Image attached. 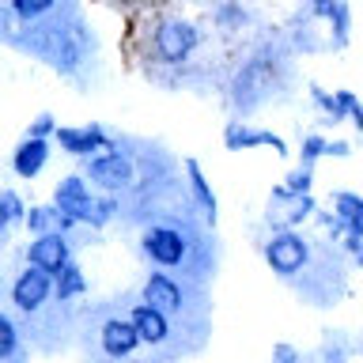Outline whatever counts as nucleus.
<instances>
[{
	"label": "nucleus",
	"mask_w": 363,
	"mask_h": 363,
	"mask_svg": "<svg viewBox=\"0 0 363 363\" xmlns=\"http://www.w3.org/2000/svg\"><path fill=\"white\" fill-rule=\"evenodd\" d=\"M280 72H284V61L277 53H269V50L254 53L231 79V106L250 113V110H257L261 102H269L272 91L280 87Z\"/></svg>",
	"instance_id": "obj_2"
},
{
	"label": "nucleus",
	"mask_w": 363,
	"mask_h": 363,
	"mask_svg": "<svg viewBox=\"0 0 363 363\" xmlns=\"http://www.w3.org/2000/svg\"><path fill=\"white\" fill-rule=\"evenodd\" d=\"M53 140L61 144V152L72 155V159H91V155L106 152V147L113 144L110 133L102 129V125H95V121L91 125H61Z\"/></svg>",
	"instance_id": "obj_11"
},
{
	"label": "nucleus",
	"mask_w": 363,
	"mask_h": 363,
	"mask_svg": "<svg viewBox=\"0 0 363 363\" xmlns=\"http://www.w3.org/2000/svg\"><path fill=\"white\" fill-rule=\"evenodd\" d=\"M197 250H201V238L189 223H178V220H159V223H147L144 235H140V254L152 261L155 269H186L193 280L208 277L201 265H197Z\"/></svg>",
	"instance_id": "obj_1"
},
{
	"label": "nucleus",
	"mask_w": 363,
	"mask_h": 363,
	"mask_svg": "<svg viewBox=\"0 0 363 363\" xmlns=\"http://www.w3.org/2000/svg\"><path fill=\"white\" fill-rule=\"evenodd\" d=\"M223 144L231 147V152H250V147H272V155H288V144H284V136L269 133V129H257V125L250 121H231L223 129Z\"/></svg>",
	"instance_id": "obj_12"
},
{
	"label": "nucleus",
	"mask_w": 363,
	"mask_h": 363,
	"mask_svg": "<svg viewBox=\"0 0 363 363\" xmlns=\"http://www.w3.org/2000/svg\"><path fill=\"white\" fill-rule=\"evenodd\" d=\"M182 170H186V186H189V201L193 208H197V216L204 223H216V212H220V204H216V193L208 186V178H204V170L197 159H186L182 163Z\"/></svg>",
	"instance_id": "obj_15"
},
{
	"label": "nucleus",
	"mask_w": 363,
	"mask_h": 363,
	"mask_svg": "<svg viewBox=\"0 0 363 363\" xmlns=\"http://www.w3.org/2000/svg\"><path fill=\"white\" fill-rule=\"evenodd\" d=\"M99 348L106 359H129L136 345H144L140 340V329L133 325V318H121V314H110L99 322Z\"/></svg>",
	"instance_id": "obj_9"
},
{
	"label": "nucleus",
	"mask_w": 363,
	"mask_h": 363,
	"mask_svg": "<svg viewBox=\"0 0 363 363\" xmlns=\"http://www.w3.org/2000/svg\"><path fill=\"white\" fill-rule=\"evenodd\" d=\"M311 99L318 102V106H322V113L329 121H345V118H352V110L359 106L356 102V95H352V91H333V95H329V91H322V87H311Z\"/></svg>",
	"instance_id": "obj_17"
},
{
	"label": "nucleus",
	"mask_w": 363,
	"mask_h": 363,
	"mask_svg": "<svg viewBox=\"0 0 363 363\" xmlns=\"http://www.w3.org/2000/svg\"><path fill=\"white\" fill-rule=\"evenodd\" d=\"M201 45V30L193 27L189 19L182 16H167L155 23V34H152V57L155 65H167V68H178L186 65Z\"/></svg>",
	"instance_id": "obj_3"
},
{
	"label": "nucleus",
	"mask_w": 363,
	"mask_h": 363,
	"mask_svg": "<svg viewBox=\"0 0 363 363\" xmlns=\"http://www.w3.org/2000/svg\"><path fill=\"white\" fill-rule=\"evenodd\" d=\"M84 291H87V280H84V272H79L76 261L57 272V303H68V299H76V295H84Z\"/></svg>",
	"instance_id": "obj_20"
},
{
	"label": "nucleus",
	"mask_w": 363,
	"mask_h": 363,
	"mask_svg": "<svg viewBox=\"0 0 363 363\" xmlns=\"http://www.w3.org/2000/svg\"><path fill=\"white\" fill-rule=\"evenodd\" d=\"M27 212H30V208L23 204V197H19L16 189H4V193H0V238H4V242L11 238V231H16L19 223H27Z\"/></svg>",
	"instance_id": "obj_18"
},
{
	"label": "nucleus",
	"mask_w": 363,
	"mask_h": 363,
	"mask_svg": "<svg viewBox=\"0 0 363 363\" xmlns=\"http://www.w3.org/2000/svg\"><path fill=\"white\" fill-rule=\"evenodd\" d=\"M311 178H314V167H295L291 174H288V182H284V189L288 193H311Z\"/></svg>",
	"instance_id": "obj_25"
},
{
	"label": "nucleus",
	"mask_w": 363,
	"mask_h": 363,
	"mask_svg": "<svg viewBox=\"0 0 363 363\" xmlns=\"http://www.w3.org/2000/svg\"><path fill=\"white\" fill-rule=\"evenodd\" d=\"M27 227H30V235L61 231V227H57V204H53V208H30L27 212Z\"/></svg>",
	"instance_id": "obj_23"
},
{
	"label": "nucleus",
	"mask_w": 363,
	"mask_h": 363,
	"mask_svg": "<svg viewBox=\"0 0 363 363\" xmlns=\"http://www.w3.org/2000/svg\"><path fill=\"white\" fill-rule=\"evenodd\" d=\"M272 363H303V356L291 345H277L272 348Z\"/></svg>",
	"instance_id": "obj_27"
},
{
	"label": "nucleus",
	"mask_w": 363,
	"mask_h": 363,
	"mask_svg": "<svg viewBox=\"0 0 363 363\" xmlns=\"http://www.w3.org/2000/svg\"><path fill=\"white\" fill-rule=\"evenodd\" d=\"M53 204H57L61 212L72 216L76 223H91V220H95V204H99V197L91 193L87 174H68V178L57 182V189H53Z\"/></svg>",
	"instance_id": "obj_8"
},
{
	"label": "nucleus",
	"mask_w": 363,
	"mask_h": 363,
	"mask_svg": "<svg viewBox=\"0 0 363 363\" xmlns=\"http://www.w3.org/2000/svg\"><path fill=\"white\" fill-rule=\"evenodd\" d=\"M140 299L159 306V311H167L170 318H186L189 314V288L182 280H174L170 272H147L144 288H140Z\"/></svg>",
	"instance_id": "obj_7"
},
{
	"label": "nucleus",
	"mask_w": 363,
	"mask_h": 363,
	"mask_svg": "<svg viewBox=\"0 0 363 363\" xmlns=\"http://www.w3.org/2000/svg\"><path fill=\"white\" fill-rule=\"evenodd\" d=\"M265 261L277 277L291 280V277H299L306 269V261H311V242H306V235H299L295 227H280V231H272L269 242H265Z\"/></svg>",
	"instance_id": "obj_5"
},
{
	"label": "nucleus",
	"mask_w": 363,
	"mask_h": 363,
	"mask_svg": "<svg viewBox=\"0 0 363 363\" xmlns=\"http://www.w3.org/2000/svg\"><path fill=\"white\" fill-rule=\"evenodd\" d=\"M30 348H23V333L16 325V314H0V363H27Z\"/></svg>",
	"instance_id": "obj_16"
},
{
	"label": "nucleus",
	"mask_w": 363,
	"mask_h": 363,
	"mask_svg": "<svg viewBox=\"0 0 363 363\" xmlns=\"http://www.w3.org/2000/svg\"><path fill=\"white\" fill-rule=\"evenodd\" d=\"M45 163H50V140L45 136H23L19 147L11 152V170H16L19 178H38Z\"/></svg>",
	"instance_id": "obj_14"
},
{
	"label": "nucleus",
	"mask_w": 363,
	"mask_h": 363,
	"mask_svg": "<svg viewBox=\"0 0 363 363\" xmlns=\"http://www.w3.org/2000/svg\"><path fill=\"white\" fill-rule=\"evenodd\" d=\"M57 129H61V125H57V118H53V113H38V118L30 121L27 136H45V140H50V136H57Z\"/></svg>",
	"instance_id": "obj_26"
},
{
	"label": "nucleus",
	"mask_w": 363,
	"mask_h": 363,
	"mask_svg": "<svg viewBox=\"0 0 363 363\" xmlns=\"http://www.w3.org/2000/svg\"><path fill=\"white\" fill-rule=\"evenodd\" d=\"M129 318H133V325L140 329V340L144 345H152V348H163V345H170V333H174V322H170V314L167 311H159V306H152V303H136L133 311H129Z\"/></svg>",
	"instance_id": "obj_13"
},
{
	"label": "nucleus",
	"mask_w": 363,
	"mask_h": 363,
	"mask_svg": "<svg viewBox=\"0 0 363 363\" xmlns=\"http://www.w3.org/2000/svg\"><path fill=\"white\" fill-rule=\"evenodd\" d=\"M50 295H57V277L38 269V265H27L16 280H11V311L38 314L42 306L50 303Z\"/></svg>",
	"instance_id": "obj_6"
},
{
	"label": "nucleus",
	"mask_w": 363,
	"mask_h": 363,
	"mask_svg": "<svg viewBox=\"0 0 363 363\" xmlns=\"http://www.w3.org/2000/svg\"><path fill=\"white\" fill-rule=\"evenodd\" d=\"M216 19H220L223 30H235V27H242V23H246V8L242 4H220V8H216Z\"/></svg>",
	"instance_id": "obj_24"
},
{
	"label": "nucleus",
	"mask_w": 363,
	"mask_h": 363,
	"mask_svg": "<svg viewBox=\"0 0 363 363\" xmlns=\"http://www.w3.org/2000/svg\"><path fill=\"white\" fill-rule=\"evenodd\" d=\"M329 155H337V159H345V155H352V147H348V140H329Z\"/></svg>",
	"instance_id": "obj_28"
},
{
	"label": "nucleus",
	"mask_w": 363,
	"mask_h": 363,
	"mask_svg": "<svg viewBox=\"0 0 363 363\" xmlns=\"http://www.w3.org/2000/svg\"><path fill=\"white\" fill-rule=\"evenodd\" d=\"M329 27H333V45H337V50H345V45H348V27H352L348 4H345V0H337L333 16H329Z\"/></svg>",
	"instance_id": "obj_22"
},
{
	"label": "nucleus",
	"mask_w": 363,
	"mask_h": 363,
	"mask_svg": "<svg viewBox=\"0 0 363 363\" xmlns=\"http://www.w3.org/2000/svg\"><path fill=\"white\" fill-rule=\"evenodd\" d=\"M84 174L91 186H99L102 193H125L136 186V159L129 152H121V144H110L106 152L84 159Z\"/></svg>",
	"instance_id": "obj_4"
},
{
	"label": "nucleus",
	"mask_w": 363,
	"mask_h": 363,
	"mask_svg": "<svg viewBox=\"0 0 363 363\" xmlns=\"http://www.w3.org/2000/svg\"><path fill=\"white\" fill-rule=\"evenodd\" d=\"M322 155H329V140H325V136H318V133H306L303 144H299V163L314 167Z\"/></svg>",
	"instance_id": "obj_21"
},
{
	"label": "nucleus",
	"mask_w": 363,
	"mask_h": 363,
	"mask_svg": "<svg viewBox=\"0 0 363 363\" xmlns=\"http://www.w3.org/2000/svg\"><path fill=\"white\" fill-rule=\"evenodd\" d=\"M27 265H38L45 272H61L72 265V238L68 231H45V235H34V242L27 246Z\"/></svg>",
	"instance_id": "obj_10"
},
{
	"label": "nucleus",
	"mask_w": 363,
	"mask_h": 363,
	"mask_svg": "<svg viewBox=\"0 0 363 363\" xmlns=\"http://www.w3.org/2000/svg\"><path fill=\"white\" fill-rule=\"evenodd\" d=\"M4 4L16 11L23 23H38V19H50L61 0H4Z\"/></svg>",
	"instance_id": "obj_19"
}]
</instances>
